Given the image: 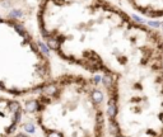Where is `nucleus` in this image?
<instances>
[{
	"mask_svg": "<svg viewBox=\"0 0 163 137\" xmlns=\"http://www.w3.org/2000/svg\"><path fill=\"white\" fill-rule=\"evenodd\" d=\"M26 103L17 97L0 93V137H17L24 126Z\"/></svg>",
	"mask_w": 163,
	"mask_h": 137,
	"instance_id": "nucleus-3",
	"label": "nucleus"
},
{
	"mask_svg": "<svg viewBox=\"0 0 163 137\" xmlns=\"http://www.w3.org/2000/svg\"><path fill=\"white\" fill-rule=\"evenodd\" d=\"M23 0H0V5H4V7H9V5H17L19 4Z\"/></svg>",
	"mask_w": 163,
	"mask_h": 137,
	"instance_id": "nucleus-5",
	"label": "nucleus"
},
{
	"mask_svg": "<svg viewBox=\"0 0 163 137\" xmlns=\"http://www.w3.org/2000/svg\"><path fill=\"white\" fill-rule=\"evenodd\" d=\"M24 103L33 137H112L99 78L85 72L55 75Z\"/></svg>",
	"mask_w": 163,
	"mask_h": 137,
	"instance_id": "nucleus-2",
	"label": "nucleus"
},
{
	"mask_svg": "<svg viewBox=\"0 0 163 137\" xmlns=\"http://www.w3.org/2000/svg\"><path fill=\"white\" fill-rule=\"evenodd\" d=\"M136 15L148 20H163V0H122Z\"/></svg>",
	"mask_w": 163,
	"mask_h": 137,
	"instance_id": "nucleus-4",
	"label": "nucleus"
},
{
	"mask_svg": "<svg viewBox=\"0 0 163 137\" xmlns=\"http://www.w3.org/2000/svg\"><path fill=\"white\" fill-rule=\"evenodd\" d=\"M17 137H33V136H31L29 133H26V132H20Z\"/></svg>",
	"mask_w": 163,
	"mask_h": 137,
	"instance_id": "nucleus-6",
	"label": "nucleus"
},
{
	"mask_svg": "<svg viewBox=\"0 0 163 137\" xmlns=\"http://www.w3.org/2000/svg\"><path fill=\"white\" fill-rule=\"evenodd\" d=\"M36 25L51 53L101 81L163 60V32L112 0H38Z\"/></svg>",
	"mask_w": 163,
	"mask_h": 137,
	"instance_id": "nucleus-1",
	"label": "nucleus"
}]
</instances>
